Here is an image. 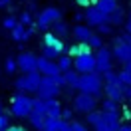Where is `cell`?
Instances as JSON below:
<instances>
[{
    "label": "cell",
    "instance_id": "1",
    "mask_svg": "<svg viewBox=\"0 0 131 131\" xmlns=\"http://www.w3.org/2000/svg\"><path fill=\"white\" fill-rule=\"evenodd\" d=\"M78 91H80V93H88V95H91V97L99 99L101 95H103V80H101V74L91 72V74L80 75Z\"/></svg>",
    "mask_w": 131,
    "mask_h": 131
},
{
    "label": "cell",
    "instance_id": "2",
    "mask_svg": "<svg viewBox=\"0 0 131 131\" xmlns=\"http://www.w3.org/2000/svg\"><path fill=\"white\" fill-rule=\"evenodd\" d=\"M32 103L34 97L28 93H14L10 99V115L18 119H28V115L32 113Z\"/></svg>",
    "mask_w": 131,
    "mask_h": 131
},
{
    "label": "cell",
    "instance_id": "3",
    "mask_svg": "<svg viewBox=\"0 0 131 131\" xmlns=\"http://www.w3.org/2000/svg\"><path fill=\"white\" fill-rule=\"evenodd\" d=\"M40 80H42V75L38 74V72L22 74V75H18L16 80H14V90H16V93H28V95H32V93L38 91Z\"/></svg>",
    "mask_w": 131,
    "mask_h": 131
},
{
    "label": "cell",
    "instance_id": "4",
    "mask_svg": "<svg viewBox=\"0 0 131 131\" xmlns=\"http://www.w3.org/2000/svg\"><path fill=\"white\" fill-rule=\"evenodd\" d=\"M121 127V111H101L93 131H119Z\"/></svg>",
    "mask_w": 131,
    "mask_h": 131
},
{
    "label": "cell",
    "instance_id": "5",
    "mask_svg": "<svg viewBox=\"0 0 131 131\" xmlns=\"http://www.w3.org/2000/svg\"><path fill=\"white\" fill-rule=\"evenodd\" d=\"M60 20H64L62 8H58V6H48V8H44L40 14H38L36 24H38L40 30H48V28H52V24H56Z\"/></svg>",
    "mask_w": 131,
    "mask_h": 131
},
{
    "label": "cell",
    "instance_id": "6",
    "mask_svg": "<svg viewBox=\"0 0 131 131\" xmlns=\"http://www.w3.org/2000/svg\"><path fill=\"white\" fill-rule=\"evenodd\" d=\"M72 103H74L72 109H74L75 113H82V115H88V113H91V111H95L97 105H99V101L95 97H91L88 93H80V91H78V95L74 97Z\"/></svg>",
    "mask_w": 131,
    "mask_h": 131
},
{
    "label": "cell",
    "instance_id": "7",
    "mask_svg": "<svg viewBox=\"0 0 131 131\" xmlns=\"http://www.w3.org/2000/svg\"><path fill=\"white\" fill-rule=\"evenodd\" d=\"M93 56H95V72L97 74H105V72L113 70V54H111V48L103 46Z\"/></svg>",
    "mask_w": 131,
    "mask_h": 131
},
{
    "label": "cell",
    "instance_id": "8",
    "mask_svg": "<svg viewBox=\"0 0 131 131\" xmlns=\"http://www.w3.org/2000/svg\"><path fill=\"white\" fill-rule=\"evenodd\" d=\"M60 90H62V88L56 85L54 78H44V75H42L38 91H36V97H40V99H56L58 95H60Z\"/></svg>",
    "mask_w": 131,
    "mask_h": 131
},
{
    "label": "cell",
    "instance_id": "9",
    "mask_svg": "<svg viewBox=\"0 0 131 131\" xmlns=\"http://www.w3.org/2000/svg\"><path fill=\"white\" fill-rule=\"evenodd\" d=\"M74 70L80 75L95 72V56H93V52H91V54H82V56L74 58Z\"/></svg>",
    "mask_w": 131,
    "mask_h": 131
},
{
    "label": "cell",
    "instance_id": "10",
    "mask_svg": "<svg viewBox=\"0 0 131 131\" xmlns=\"http://www.w3.org/2000/svg\"><path fill=\"white\" fill-rule=\"evenodd\" d=\"M111 54H113V60H117L119 64H129L131 62V44L127 42H121L119 38L115 40V46L111 48Z\"/></svg>",
    "mask_w": 131,
    "mask_h": 131
},
{
    "label": "cell",
    "instance_id": "11",
    "mask_svg": "<svg viewBox=\"0 0 131 131\" xmlns=\"http://www.w3.org/2000/svg\"><path fill=\"white\" fill-rule=\"evenodd\" d=\"M36 72L44 78H56L60 75V68H58L56 62H52V60H46L44 56H38V66H36Z\"/></svg>",
    "mask_w": 131,
    "mask_h": 131
},
{
    "label": "cell",
    "instance_id": "12",
    "mask_svg": "<svg viewBox=\"0 0 131 131\" xmlns=\"http://www.w3.org/2000/svg\"><path fill=\"white\" fill-rule=\"evenodd\" d=\"M18 70L22 74H28V72H36V66H38V56L32 54V52H22L20 56L16 58Z\"/></svg>",
    "mask_w": 131,
    "mask_h": 131
},
{
    "label": "cell",
    "instance_id": "13",
    "mask_svg": "<svg viewBox=\"0 0 131 131\" xmlns=\"http://www.w3.org/2000/svg\"><path fill=\"white\" fill-rule=\"evenodd\" d=\"M83 22L90 26V28H95V26L107 22V16L101 14L95 6H90V8H85V12H83Z\"/></svg>",
    "mask_w": 131,
    "mask_h": 131
},
{
    "label": "cell",
    "instance_id": "14",
    "mask_svg": "<svg viewBox=\"0 0 131 131\" xmlns=\"http://www.w3.org/2000/svg\"><path fill=\"white\" fill-rule=\"evenodd\" d=\"M40 99V97H38ZM44 101V115L48 117V119H62V103H60V99H42Z\"/></svg>",
    "mask_w": 131,
    "mask_h": 131
},
{
    "label": "cell",
    "instance_id": "15",
    "mask_svg": "<svg viewBox=\"0 0 131 131\" xmlns=\"http://www.w3.org/2000/svg\"><path fill=\"white\" fill-rule=\"evenodd\" d=\"M10 32H12V40H16L18 44H24V42H28L34 36V26H24L18 22Z\"/></svg>",
    "mask_w": 131,
    "mask_h": 131
},
{
    "label": "cell",
    "instance_id": "16",
    "mask_svg": "<svg viewBox=\"0 0 131 131\" xmlns=\"http://www.w3.org/2000/svg\"><path fill=\"white\" fill-rule=\"evenodd\" d=\"M103 95L111 101H121V83L113 82V83H103Z\"/></svg>",
    "mask_w": 131,
    "mask_h": 131
},
{
    "label": "cell",
    "instance_id": "17",
    "mask_svg": "<svg viewBox=\"0 0 131 131\" xmlns=\"http://www.w3.org/2000/svg\"><path fill=\"white\" fill-rule=\"evenodd\" d=\"M91 28L88 24H75L74 28H72V36H74L75 42H88L91 38Z\"/></svg>",
    "mask_w": 131,
    "mask_h": 131
},
{
    "label": "cell",
    "instance_id": "18",
    "mask_svg": "<svg viewBox=\"0 0 131 131\" xmlns=\"http://www.w3.org/2000/svg\"><path fill=\"white\" fill-rule=\"evenodd\" d=\"M42 46H46V48H54V50H58L60 54L66 50V44H64V40L62 38H58V36H54L52 32H48V34H44V44Z\"/></svg>",
    "mask_w": 131,
    "mask_h": 131
},
{
    "label": "cell",
    "instance_id": "19",
    "mask_svg": "<svg viewBox=\"0 0 131 131\" xmlns=\"http://www.w3.org/2000/svg\"><path fill=\"white\" fill-rule=\"evenodd\" d=\"M93 6H95L101 14H105V16H109L111 12H115V10L119 8V6H117V0H95Z\"/></svg>",
    "mask_w": 131,
    "mask_h": 131
},
{
    "label": "cell",
    "instance_id": "20",
    "mask_svg": "<svg viewBox=\"0 0 131 131\" xmlns=\"http://www.w3.org/2000/svg\"><path fill=\"white\" fill-rule=\"evenodd\" d=\"M62 78H64V88H72V90L78 91V82H80V74L75 72L74 68H72V70H68V72H64V74H62Z\"/></svg>",
    "mask_w": 131,
    "mask_h": 131
},
{
    "label": "cell",
    "instance_id": "21",
    "mask_svg": "<svg viewBox=\"0 0 131 131\" xmlns=\"http://www.w3.org/2000/svg\"><path fill=\"white\" fill-rule=\"evenodd\" d=\"M82 54H91V48L85 42H75V44H72L68 48V56L70 58H78V56H82Z\"/></svg>",
    "mask_w": 131,
    "mask_h": 131
},
{
    "label": "cell",
    "instance_id": "22",
    "mask_svg": "<svg viewBox=\"0 0 131 131\" xmlns=\"http://www.w3.org/2000/svg\"><path fill=\"white\" fill-rule=\"evenodd\" d=\"M66 129H68V121H64V119H48V117H46L44 127H42V131H66Z\"/></svg>",
    "mask_w": 131,
    "mask_h": 131
},
{
    "label": "cell",
    "instance_id": "23",
    "mask_svg": "<svg viewBox=\"0 0 131 131\" xmlns=\"http://www.w3.org/2000/svg\"><path fill=\"white\" fill-rule=\"evenodd\" d=\"M70 32H72V30H70V24L64 22V20H60V22H56V24H52V34L58 36V38H62V40H64Z\"/></svg>",
    "mask_w": 131,
    "mask_h": 131
},
{
    "label": "cell",
    "instance_id": "24",
    "mask_svg": "<svg viewBox=\"0 0 131 131\" xmlns=\"http://www.w3.org/2000/svg\"><path fill=\"white\" fill-rule=\"evenodd\" d=\"M58 68H60V72L64 74V72H68V70H72L74 68V58H70L68 54H60V58L56 60Z\"/></svg>",
    "mask_w": 131,
    "mask_h": 131
},
{
    "label": "cell",
    "instance_id": "25",
    "mask_svg": "<svg viewBox=\"0 0 131 131\" xmlns=\"http://www.w3.org/2000/svg\"><path fill=\"white\" fill-rule=\"evenodd\" d=\"M44 121H46V115L42 113H36V111H32V113L28 115V123L32 125L36 131H42V127H44Z\"/></svg>",
    "mask_w": 131,
    "mask_h": 131
},
{
    "label": "cell",
    "instance_id": "26",
    "mask_svg": "<svg viewBox=\"0 0 131 131\" xmlns=\"http://www.w3.org/2000/svg\"><path fill=\"white\" fill-rule=\"evenodd\" d=\"M107 24H111V26H121V24H123V10L117 8L115 12H111V14L107 16Z\"/></svg>",
    "mask_w": 131,
    "mask_h": 131
},
{
    "label": "cell",
    "instance_id": "27",
    "mask_svg": "<svg viewBox=\"0 0 131 131\" xmlns=\"http://www.w3.org/2000/svg\"><path fill=\"white\" fill-rule=\"evenodd\" d=\"M85 44H88V46L91 48V52H93V50L97 52L99 48H103V38H101L99 34H91V38L85 42Z\"/></svg>",
    "mask_w": 131,
    "mask_h": 131
},
{
    "label": "cell",
    "instance_id": "28",
    "mask_svg": "<svg viewBox=\"0 0 131 131\" xmlns=\"http://www.w3.org/2000/svg\"><path fill=\"white\" fill-rule=\"evenodd\" d=\"M4 72H6L8 75H14L18 72V64H16V60H14L12 56L6 58V62H4Z\"/></svg>",
    "mask_w": 131,
    "mask_h": 131
},
{
    "label": "cell",
    "instance_id": "29",
    "mask_svg": "<svg viewBox=\"0 0 131 131\" xmlns=\"http://www.w3.org/2000/svg\"><path fill=\"white\" fill-rule=\"evenodd\" d=\"M99 107H101L99 111H119V103H117V101H111V99H107V97L99 103Z\"/></svg>",
    "mask_w": 131,
    "mask_h": 131
},
{
    "label": "cell",
    "instance_id": "30",
    "mask_svg": "<svg viewBox=\"0 0 131 131\" xmlns=\"http://www.w3.org/2000/svg\"><path fill=\"white\" fill-rule=\"evenodd\" d=\"M42 56L46 58V60H52V62H56L58 58H60V52L54 48H46V46H42Z\"/></svg>",
    "mask_w": 131,
    "mask_h": 131
},
{
    "label": "cell",
    "instance_id": "31",
    "mask_svg": "<svg viewBox=\"0 0 131 131\" xmlns=\"http://www.w3.org/2000/svg\"><path fill=\"white\" fill-rule=\"evenodd\" d=\"M117 80H119L121 85H131V72H127V70L117 72Z\"/></svg>",
    "mask_w": 131,
    "mask_h": 131
},
{
    "label": "cell",
    "instance_id": "32",
    "mask_svg": "<svg viewBox=\"0 0 131 131\" xmlns=\"http://www.w3.org/2000/svg\"><path fill=\"white\" fill-rule=\"evenodd\" d=\"M95 28H97V34H99V36H111V34H113V26L107 24V22L95 26Z\"/></svg>",
    "mask_w": 131,
    "mask_h": 131
},
{
    "label": "cell",
    "instance_id": "33",
    "mask_svg": "<svg viewBox=\"0 0 131 131\" xmlns=\"http://www.w3.org/2000/svg\"><path fill=\"white\" fill-rule=\"evenodd\" d=\"M18 22H20V24H24V26H32V24H34V16H32V12H28V10H26V12H22Z\"/></svg>",
    "mask_w": 131,
    "mask_h": 131
},
{
    "label": "cell",
    "instance_id": "34",
    "mask_svg": "<svg viewBox=\"0 0 131 131\" xmlns=\"http://www.w3.org/2000/svg\"><path fill=\"white\" fill-rule=\"evenodd\" d=\"M68 131H90V129L80 121H70L68 123Z\"/></svg>",
    "mask_w": 131,
    "mask_h": 131
},
{
    "label": "cell",
    "instance_id": "35",
    "mask_svg": "<svg viewBox=\"0 0 131 131\" xmlns=\"http://www.w3.org/2000/svg\"><path fill=\"white\" fill-rule=\"evenodd\" d=\"M16 24H18V20H16L14 16H8V18H4V22H2V26H4L6 30H12V28H14Z\"/></svg>",
    "mask_w": 131,
    "mask_h": 131
},
{
    "label": "cell",
    "instance_id": "36",
    "mask_svg": "<svg viewBox=\"0 0 131 131\" xmlns=\"http://www.w3.org/2000/svg\"><path fill=\"white\" fill-rule=\"evenodd\" d=\"M121 99L131 101V85H121Z\"/></svg>",
    "mask_w": 131,
    "mask_h": 131
},
{
    "label": "cell",
    "instance_id": "37",
    "mask_svg": "<svg viewBox=\"0 0 131 131\" xmlns=\"http://www.w3.org/2000/svg\"><path fill=\"white\" fill-rule=\"evenodd\" d=\"M10 127V119H8V115L6 113H0V129H8Z\"/></svg>",
    "mask_w": 131,
    "mask_h": 131
},
{
    "label": "cell",
    "instance_id": "38",
    "mask_svg": "<svg viewBox=\"0 0 131 131\" xmlns=\"http://www.w3.org/2000/svg\"><path fill=\"white\" fill-rule=\"evenodd\" d=\"M72 115H74V109H62V119H64V121H68V123H70Z\"/></svg>",
    "mask_w": 131,
    "mask_h": 131
},
{
    "label": "cell",
    "instance_id": "39",
    "mask_svg": "<svg viewBox=\"0 0 131 131\" xmlns=\"http://www.w3.org/2000/svg\"><path fill=\"white\" fill-rule=\"evenodd\" d=\"M75 2H78V6H82V8H90V6L95 4V0H75Z\"/></svg>",
    "mask_w": 131,
    "mask_h": 131
},
{
    "label": "cell",
    "instance_id": "40",
    "mask_svg": "<svg viewBox=\"0 0 131 131\" xmlns=\"http://www.w3.org/2000/svg\"><path fill=\"white\" fill-rule=\"evenodd\" d=\"M6 131H28V129H26L24 125H10Z\"/></svg>",
    "mask_w": 131,
    "mask_h": 131
},
{
    "label": "cell",
    "instance_id": "41",
    "mask_svg": "<svg viewBox=\"0 0 131 131\" xmlns=\"http://www.w3.org/2000/svg\"><path fill=\"white\" fill-rule=\"evenodd\" d=\"M125 32L131 34V14L127 16V20H125Z\"/></svg>",
    "mask_w": 131,
    "mask_h": 131
},
{
    "label": "cell",
    "instance_id": "42",
    "mask_svg": "<svg viewBox=\"0 0 131 131\" xmlns=\"http://www.w3.org/2000/svg\"><path fill=\"white\" fill-rule=\"evenodd\" d=\"M74 22H83V12H75L74 14Z\"/></svg>",
    "mask_w": 131,
    "mask_h": 131
},
{
    "label": "cell",
    "instance_id": "43",
    "mask_svg": "<svg viewBox=\"0 0 131 131\" xmlns=\"http://www.w3.org/2000/svg\"><path fill=\"white\" fill-rule=\"evenodd\" d=\"M8 4H12V0H0V8H6Z\"/></svg>",
    "mask_w": 131,
    "mask_h": 131
},
{
    "label": "cell",
    "instance_id": "44",
    "mask_svg": "<svg viewBox=\"0 0 131 131\" xmlns=\"http://www.w3.org/2000/svg\"><path fill=\"white\" fill-rule=\"evenodd\" d=\"M119 131H131V125H121V127H119Z\"/></svg>",
    "mask_w": 131,
    "mask_h": 131
},
{
    "label": "cell",
    "instance_id": "45",
    "mask_svg": "<svg viewBox=\"0 0 131 131\" xmlns=\"http://www.w3.org/2000/svg\"><path fill=\"white\" fill-rule=\"evenodd\" d=\"M123 70H127V72H131V62H129V64H125V68H123Z\"/></svg>",
    "mask_w": 131,
    "mask_h": 131
},
{
    "label": "cell",
    "instance_id": "46",
    "mask_svg": "<svg viewBox=\"0 0 131 131\" xmlns=\"http://www.w3.org/2000/svg\"><path fill=\"white\" fill-rule=\"evenodd\" d=\"M0 113H4V105L2 103H0Z\"/></svg>",
    "mask_w": 131,
    "mask_h": 131
},
{
    "label": "cell",
    "instance_id": "47",
    "mask_svg": "<svg viewBox=\"0 0 131 131\" xmlns=\"http://www.w3.org/2000/svg\"><path fill=\"white\" fill-rule=\"evenodd\" d=\"M0 131H4V129H0Z\"/></svg>",
    "mask_w": 131,
    "mask_h": 131
},
{
    "label": "cell",
    "instance_id": "48",
    "mask_svg": "<svg viewBox=\"0 0 131 131\" xmlns=\"http://www.w3.org/2000/svg\"><path fill=\"white\" fill-rule=\"evenodd\" d=\"M66 131H68V129H66Z\"/></svg>",
    "mask_w": 131,
    "mask_h": 131
}]
</instances>
